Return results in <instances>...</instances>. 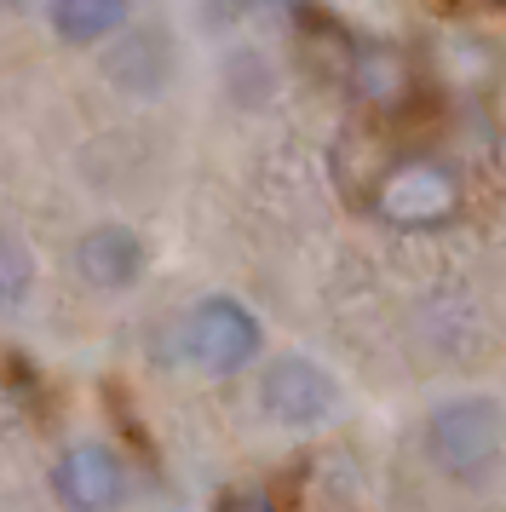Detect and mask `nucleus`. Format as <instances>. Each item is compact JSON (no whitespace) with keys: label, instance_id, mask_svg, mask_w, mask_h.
<instances>
[{"label":"nucleus","instance_id":"7","mask_svg":"<svg viewBox=\"0 0 506 512\" xmlns=\"http://www.w3.org/2000/svg\"><path fill=\"white\" fill-rule=\"evenodd\" d=\"M127 18H133V0H52V29L69 47L110 41L115 29H127Z\"/></svg>","mask_w":506,"mask_h":512},{"label":"nucleus","instance_id":"9","mask_svg":"<svg viewBox=\"0 0 506 512\" xmlns=\"http://www.w3.org/2000/svg\"><path fill=\"white\" fill-rule=\"evenodd\" d=\"M29 282H35V265H29V254H23V242L0 231V311L23 305Z\"/></svg>","mask_w":506,"mask_h":512},{"label":"nucleus","instance_id":"8","mask_svg":"<svg viewBox=\"0 0 506 512\" xmlns=\"http://www.w3.org/2000/svg\"><path fill=\"white\" fill-rule=\"evenodd\" d=\"M351 87H357L368 104H403V93H409V64H403V52H391V47H357Z\"/></svg>","mask_w":506,"mask_h":512},{"label":"nucleus","instance_id":"2","mask_svg":"<svg viewBox=\"0 0 506 512\" xmlns=\"http://www.w3.org/2000/svg\"><path fill=\"white\" fill-rule=\"evenodd\" d=\"M460 208H466V185L437 156H409V162L386 167L374 185V213L397 231H443L460 219Z\"/></svg>","mask_w":506,"mask_h":512},{"label":"nucleus","instance_id":"5","mask_svg":"<svg viewBox=\"0 0 506 512\" xmlns=\"http://www.w3.org/2000/svg\"><path fill=\"white\" fill-rule=\"evenodd\" d=\"M52 495L64 512H115L127 501V466L104 443H75L52 466Z\"/></svg>","mask_w":506,"mask_h":512},{"label":"nucleus","instance_id":"1","mask_svg":"<svg viewBox=\"0 0 506 512\" xmlns=\"http://www.w3.org/2000/svg\"><path fill=\"white\" fill-rule=\"evenodd\" d=\"M506 449V409L489 392H460L443 397L432 415H426V455L443 478L460 484H478L495 472Z\"/></svg>","mask_w":506,"mask_h":512},{"label":"nucleus","instance_id":"3","mask_svg":"<svg viewBox=\"0 0 506 512\" xmlns=\"http://www.w3.org/2000/svg\"><path fill=\"white\" fill-rule=\"evenodd\" d=\"M259 346H265L259 317H253L242 300H230V294H207V300H196L190 317H184V357L207 374L248 369L253 357H259Z\"/></svg>","mask_w":506,"mask_h":512},{"label":"nucleus","instance_id":"10","mask_svg":"<svg viewBox=\"0 0 506 512\" xmlns=\"http://www.w3.org/2000/svg\"><path fill=\"white\" fill-rule=\"evenodd\" d=\"M219 512H276V501H265V495H230Z\"/></svg>","mask_w":506,"mask_h":512},{"label":"nucleus","instance_id":"6","mask_svg":"<svg viewBox=\"0 0 506 512\" xmlns=\"http://www.w3.org/2000/svg\"><path fill=\"white\" fill-rule=\"evenodd\" d=\"M75 271L92 282V288H104V294H121V288H133L144 277V242L138 231L127 225H98L75 242Z\"/></svg>","mask_w":506,"mask_h":512},{"label":"nucleus","instance_id":"4","mask_svg":"<svg viewBox=\"0 0 506 512\" xmlns=\"http://www.w3.org/2000/svg\"><path fill=\"white\" fill-rule=\"evenodd\" d=\"M259 403L282 426H322L340 403V386L311 357H271L259 374Z\"/></svg>","mask_w":506,"mask_h":512}]
</instances>
